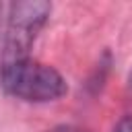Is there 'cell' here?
<instances>
[{
  "mask_svg": "<svg viewBox=\"0 0 132 132\" xmlns=\"http://www.w3.org/2000/svg\"><path fill=\"white\" fill-rule=\"evenodd\" d=\"M50 12H52V4L41 0H23L10 4L8 23L4 31V45H2V64L29 58V52L41 27L45 25Z\"/></svg>",
  "mask_w": 132,
  "mask_h": 132,
  "instance_id": "2",
  "label": "cell"
},
{
  "mask_svg": "<svg viewBox=\"0 0 132 132\" xmlns=\"http://www.w3.org/2000/svg\"><path fill=\"white\" fill-rule=\"evenodd\" d=\"M113 132H132V116H124V118L116 124Z\"/></svg>",
  "mask_w": 132,
  "mask_h": 132,
  "instance_id": "3",
  "label": "cell"
},
{
  "mask_svg": "<svg viewBox=\"0 0 132 132\" xmlns=\"http://www.w3.org/2000/svg\"><path fill=\"white\" fill-rule=\"evenodd\" d=\"M0 87L6 95L27 103H47L66 95L64 76L47 64L31 58L0 64Z\"/></svg>",
  "mask_w": 132,
  "mask_h": 132,
  "instance_id": "1",
  "label": "cell"
},
{
  "mask_svg": "<svg viewBox=\"0 0 132 132\" xmlns=\"http://www.w3.org/2000/svg\"><path fill=\"white\" fill-rule=\"evenodd\" d=\"M47 132H87V130H82V128H78V126L62 124V126H56V128H52V130H47Z\"/></svg>",
  "mask_w": 132,
  "mask_h": 132,
  "instance_id": "4",
  "label": "cell"
},
{
  "mask_svg": "<svg viewBox=\"0 0 132 132\" xmlns=\"http://www.w3.org/2000/svg\"><path fill=\"white\" fill-rule=\"evenodd\" d=\"M0 12H2V4H0Z\"/></svg>",
  "mask_w": 132,
  "mask_h": 132,
  "instance_id": "6",
  "label": "cell"
},
{
  "mask_svg": "<svg viewBox=\"0 0 132 132\" xmlns=\"http://www.w3.org/2000/svg\"><path fill=\"white\" fill-rule=\"evenodd\" d=\"M130 87H132V72H130Z\"/></svg>",
  "mask_w": 132,
  "mask_h": 132,
  "instance_id": "5",
  "label": "cell"
}]
</instances>
